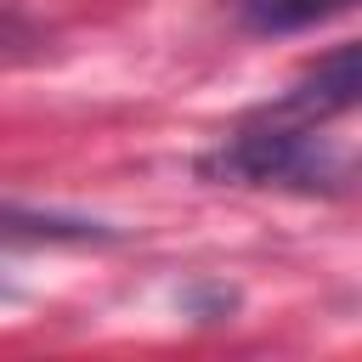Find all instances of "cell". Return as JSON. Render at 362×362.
I'll use <instances>...</instances> for the list:
<instances>
[{
    "label": "cell",
    "mask_w": 362,
    "mask_h": 362,
    "mask_svg": "<svg viewBox=\"0 0 362 362\" xmlns=\"http://www.w3.org/2000/svg\"><path fill=\"white\" fill-rule=\"evenodd\" d=\"M204 181H232V187H288V192H345L351 187V158L317 136L305 119L283 113H255L243 130H232L215 153L198 158Z\"/></svg>",
    "instance_id": "cell-1"
},
{
    "label": "cell",
    "mask_w": 362,
    "mask_h": 362,
    "mask_svg": "<svg viewBox=\"0 0 362 362\" xmlns=\"http://www.w3.org/2000/svg\"><path fill=\"white\" fill-rule=\"evenodd\" d=\"M226 6L249 34H300L328 17H345L356 0H226Z\"/></svg>",
    "instance_id": "cell-3"
},
{
    "label": "cell",
    "mask_w": 362,
    "mask_h": 362,
    "mask_svg": "<svg viewBox=\"0 0 362 362\" xmlns=\"http://www.w3.org/2000/svg\"><path fill=\"white\" fill-rule=\"evenodd\" d=\"M356 90H362V57H356V45H334L294 90H283V96L272 102V113L322 124V119L351 113V107H356Z\"/></svg>",
    "instance_id": "cell-2"
},
{
    "label": "cell",
    "mask_w": 362,
    "mask_h": 362,
    "mask_svg": "<svg viewBox=\"0 0 362 362\" xmlns=\"http://www.w3.org/2000/svg\"><path fill=\"white\" fill-rule=\"evenodd\" d=\"M113 232L96 221H62V215H34V209H0V249L11 243H107ZM6 294V272H0Z\"/></svg>",
    "instance_id": "cell-4"
}]
</instances>
